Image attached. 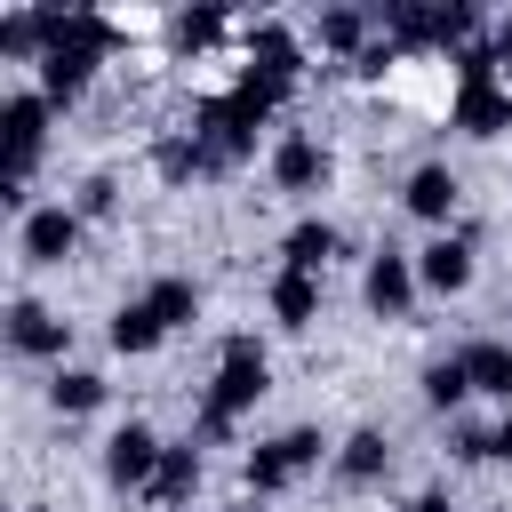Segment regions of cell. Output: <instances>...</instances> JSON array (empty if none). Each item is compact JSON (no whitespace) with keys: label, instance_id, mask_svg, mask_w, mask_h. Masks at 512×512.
Returning a JSON list of instances; mask_svg holds the SVG:
<instances>
[{"label":"cell","instance_id":"obj_17","mask_svg":"<svg viewBox=\"0 0 512 512\" xmlns=\"http://www.w3.org/2000/svg\"><path fill=\"white\" fill-rule=\"evenodd\" d=\"M264 304H272V320L288 328V336H304L312 320H320V272H272V288H264Z\"/></svg>","mask_w":512,"mask_h":512},{"label":"cell","instance_id":"obj_10","mask_svg":"<svg viewBox=\"0 0 512 512\" xmlns=\"http://www.w3.org/2000/svg\"><path fill=\"white\" fill-rule=\"evenodd\" d=\"M336 488H376L384 472H392V440H384V424H352L344 440H336Z\"/></svg>","mask_w":512,"mask_h":512},{"label":"cell","instance_id":"obj_16","mask_svg":"<svg viewBox=\"0 0 512 512\" xmlns=\"http://www.w3.org/2000/svg\"><path fill=\"white\" fill-rule=\"evenodd\" d=\"M376 16L368 8H320V24H312V40H320V56H344V64H360L368 48H376Z\"/></svg>","mask_w":512,"mask_h":512},{"label":"cell","instance_id":"obj_15","mask_svg":"<svg viewBox=\"0 0 512 512\" xmlns=\"http://www.w3.org/2000/svg\"><path fill=\"white\" fill-rule=\"evenodd\" d=\"M200 480H208V448H200V440H168V464H160V480H152V496H144V504L184 512V504L200 496Z\"/></svg>","mask_w":512,"mask_h":512},{"label":"cell","instance_id":"obj_27","mask_svg":"<svg viewBox=\"0 0 512 512\" xmlns=\"http://www.w3.org/2000/svg\"><path fill=\"white\" fill-rule=\"evenodd\" d=\"M488 48H496V64H512V16H496V24H488Z\"/></svg>","mask_w":512,"mask_h":512},{"label":"cell","instance_id":"obj_4","mask_svg":"<svg viewBox=\"0 0 512 512\" xmlns=\"http://www.w3.org/2000/svg\"><path fill=\"white\" fill-rule=\"evenodd\" d=\"M80 240H88V216H80L72 200H40V208L16 224V256H24L32 272H56V264H72V256H80Z\"/></svg>","mask_w":512,"mask_h":512},{"label":"cell","instance_id":"obj_13","mask_svg":"<svg viewBox=\"0 0 512 512\" xmlns=\"http://www.w3.org/2000/svg\"><path fill=\"white\" fill-rule=\"evenodd\" d=\"M336 256H344V232H336L328 216H296V224L280 232V264H288V272H320V280H328Z\"/></svg>","mask_w":512,"mask_h":512},{"label":"cell","instance_id":"obj_28","mask_svg":"<svg viewBox=\"0 0 512 512\" xmlns=\"http://www.w3.org/2000/svg\"><path fill=\"white\" fill-rule=\"evenodd\" d=\"M496 464H512V408L496 416Z\"/></svg>","mask_w":512,"mask_h":512},{"label":"cell","instance_id":"obj_22","mask_svg":"<svg viewBox=\"0 0 512 512\" xmlns=\"http://www.w3.org/2000/svg\"><path fill=\"white\" fill-rule=\"evenodd\" d=\"M168 32H176L184 56H208V48L232 32V16H224V8H184V16H168Z\"/></svg>","mask_w":512,"mask_h":512},{"label":"cell","instance_id":"obj_25","mask_svg":"<svg viewBox=\"0 0 512 512\" xmlns=\"http://www.w3.org/2000/svg\"><path fill=\"white\" fill-rule=\"evenodd\" d=\"M392 64H400V48H392V40H384V32H376V48H368V56H360V64H352V72H360V80H384V72H392Z\"/></svg>","mask_w":512,"mask_h":512},{"label":"cell","instance_id":"obj_9","mask_svg":"<svg viewBox=\"0 0 512 512\" xmlns=\"http://www.w3.org/2000/svg\"><path fill=\"white\" fill-rule=\"evenodd\" d=\"M416 280H424V296H464L472 280H480V248H472V232L456 224V232H432L424 248H416Z\"/></svg>","mask_w":512,"mask_h":512},{"label":"cell","instance_id":"obj_3","mask_svg":"<svg viewBox=\"0 0 512 512\" xmlns=\"http://www.w3.org/2000/svg\"><path fill=\"white\" fill-rule=\"evenodd\" d=\"M160 464H168V440H160L144 416L112 424V432H104V448H96V472H104V488H112V496H152Z\"/></svg>","mask_w":512,"mask_h":512},{"label":"cell","instance_id":"obj_8","mask_svg":"<svg viewBox=\"0 0 512 512\" xmlns=\"http://www.w3.org/2000/svg\"><path fill=\"white\" fill-rule=\"evenodd\" d=\"M400 208L424 224V232H456V208H464V176L448 160H416L400 176Z\"/></svg>","mask_w":512,"mask_h":512},{"label":"cell","instance_id":"obj_20","mask_svg":"<svg viewBox=\"0 0 512 512\" xmlns=\"http://www.w3.org/2000/svg\"><path fill=\"white\" fill-rule=\"evenodd\" d=\"M416 384H424V408H432V416H448V424H456V416H464V400H472V376H464V360H456V352L424 360V376H416Z\"/></svg>","mask_w":512,"mask_h":512},{"label":"cell","instance_id":"obj_26","mask_svg":"<svg viewBox=\"0 0 512 512\" xmlns=\"http://www.w3.org/2000/svg\"><path fill=\"white\" fill-rule=\"evenodd\" d=\"M400 512H456V504H448V488H416Z\"/></svg>","mask_w":512,"mask_h":512},{"label":"cell","instance_id":"obj_5","mask_svg":"<svg viewBox=\"0 0 512 512\" xmlns=\"http://www.w3.org/2000/svg\"><path fill=\"white\" fill-rule=\"evenodd\" d=\"M0 336H8V352L16 360H72V320L56 312V304H40V296H8V312H0Z\"/></svg>","mask_w":512,"mask_h":512},{"label":"cell","instance_id":"obj_11","mask_svg":"<svg viewBox=\"0 0 512 512\" xmlns=\"http://www.w3.org/2000/svg\"><path fill=\"white\" fill-rule=\"evenodd\" d=\"M456 360L472 376V400L512 408V336H472V344H456Z\"/></svg>","mask_w":512,"mask_h":512},{"label":"cell","instance_id":"obj_1","mask_svg":"<svg viewBox=\"0 0 512 512\" xmlns=\"http://www.w3.org/2000/svg\"><path fill=\"white\" fill-rule=\"evenodd\" d=\"M272 392V352H264V336H224L216 344V376L200 384V416H192V440L200 448H224L232 432H240V416L256 408Z\"/></svg>","mask_w":512,"mask_h":512},{"label":"cell","instance_id":"obj_14","mask_svg":"<svg viewBox=\"0 0 512 512\" xmlns=\"http://www.w3.org/2000/svg\"><path fill=\"white\" fill-rule=\"evenodd\" d=\"M104 344H112L120 360H152V352L168 344V328H160V312H152L144 296H120V304H112V328H104Z\"/></svg>","mask_w":512,"mask_h":512},{"label":"cell","instance_id":"obj_24","mask_svg":"<svg viewBox=\"0 0 512 512\" xmlns=\"http://www.w3.org/2000/svg\"><path fill=\"white\" fill-rule=\"evenodd\" d=\"M448 456H456V464H496V424L456 416V424H448Z\"/></svg>","mask_w":512,"mask_h":512},{"label":"cell","instance_id":"obj_23","mask_svg":"<svg viewBox=\"0 0 512 512\" xmlns=\"http://www.w3.org/2000/svg\"><path fill=\"white\" fill-rule=\"evenodd\" d=\"M72 208H80L88 224H112V216H120V176H112V168H88L80 192H72Z\"/></svg>","mask_w":512,"mask_h":512},{"label":"cell","instance_id":"obj_30","mask_svg":"<svg viewBox=\"0 0 512 512\" xmlns=\"http://www.w3.org/2000/svg\"><path fill=\"white\" fill-rule=\"evenodd\" d=\"M24 512H48V504H24Z\"/></svg>","mask_w":512,"mask_h":512},{"label":"cell","instance_id":"obj_29","mask_svg":"<svg viewBox=\"0 0 512 512\" xmlns=\"http://www.w3.org/2000/svg\"><path fill=\"white\" fill-rule=\"evenodd\" d=\"M240 512H264V504H256V496H248V504H240Z\"/></svg>","mask_w":512,"mask_h":512},{"label":"cell","instance_id":"obj_2","mask_svg":"<svg viewBox=\"0 0 512 512\" xmlns=\"http://www.w3.org/2000/svg\"><path fill=\"white\" fill-rule=\"evenodd\" d=\"M320 464H336V440H328L320 424H288V432H272V440H256V448L240 456V480H248L256 504H272V496H288L296 480H312Z\"/></svg>","mask_w":512,"mask_h":512},{"label":"cell","instance_id":"obj_6","mask_svg":"<svg viewBox=\"0 0 512 512\" xmlns=\"http://www.w3.org/2000/svg\"><path fill=\"white\" fill-rule=\"evenodd\" d=\"M416 296H424L416 248H376V256L360 264V304H368V320H408Z\"/></svg>","mask_w":512,"mask_h":512},{"label":"cell","instance_id":"obj_19","mask_svg":"<svg viewBox=\"0 0 512 512\" xmlns=\"http://www.w3.org/2000/svg\"><path fill=\"white\" fill-rule=\"evenodd\" d=\"M136 296H144V304L160 312V328H168V336L200 320V280H184V272H160V280H144Z\"/></svg>","mask_w":512,"mask_h":512},{"label":"cell","instance_id":"obj_12","mask_svg":"<svg viewBox=\"0 0 512 512\" xmlns=\"http://www.w3.org/2000/svg\"><path fill=\"white\" fill-rule=\"evenodd\" d=\"M248 72H264V80H280V88H296L304 80V40L288 32V24H248Z\"/></svg>","mask_w":512,"mask_h":512},{"label":"cell","instance_id":"obj_21","mask_svg":"<svg viewBox=\"0 0 512 512\" xmlns=\"http://www.w3.org/2000/svg\"><path fill=\"white\" fill-rule=\"evenodd\" d=\"M152 168H160V184H192V176H216V160H208V144L184 128V136H160L152 144Z\"/></svg>","mask_w":512,"mask_h":512},{"label":"cell","instance_id":"obj_7","mask_svg":"<svg viewBox=\"0 0 512 512\" xmlns=\"http://www.w3.org/2000/svg\"><path fill=\"white\" fill-rule=\"evenodd\" d=\"M264 176H272V192H328V176H336V152L320 144V136H304V128H280L272 136V152H264Z\"/></svg>","mask_w":512,"mask_h":512},{"label":"cell","instance_id":"obj_18","mask_svg":"<svg viewBox=\"0 0 512 512\" xmlns=\"http://www.w3.org/2000/svg\"><path fill=\"white\" fill-rule=\"evenodd\" d=\"M112 400V384H104V368H80V360H64V368H48V408L56 416H96Z\"/></svg>","mask_w":512,"mask_h":512}]
</instances>
